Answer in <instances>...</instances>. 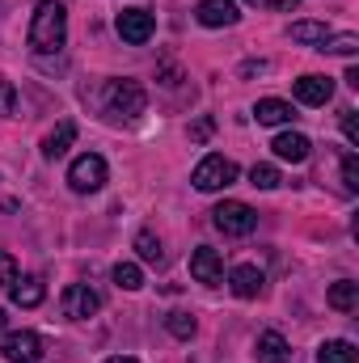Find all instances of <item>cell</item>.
<instances>
[{"label":"cell","instance_id":"obj_1","mask_svg":"<svg viewBox=\"0 0 359 363\" xmlns=\"http://www.w3.org/2000/svg\"><path fill=\"white\" fill-rule=\"evenodd\" d=\"M68 43V9L60 0H43L30 17V47L34 51H60Z\"/></svg>","mask_w":359,"mask_h":363},{"label":"cell","instance_id":"obj_2","mask_svg":"<svg viewBox=\"0 0 359 363\" xmlns=\"http://www.w3.org/2000/svg\"><path fill=\"white\" fill-rule=\"evenodd\" d=\"M237 161H228V157H220V152H211V157H203L199 165H194V190H203V194H211V190H224V186H233L237 182Z\"/></svg>","mask_w":359,"mask_h":363},{"label":"cell","instance_id":"obj_3","mask_svg":"<svg viewBox=\"0 0 359 363\" xmlns=\"http://www.w3.org/2000/svg\"><path fill=\"white\" fill-rule=\"evenodd\" d=\"M211 220H216V228H220L224 237H250V233L258 228V211H254L250 203H241V199H224V203L211 211Z\"/></svg>","mask_w":359,"mask_h":363},{"label":"cell","instance_id":"obj_4","mask_svg":"<svg viewBox=\"0 0 359 363\" xmlns=\"http://www.w3.org/2000/svg\"><path fill=\"white\" fill-rule=\"evenodd\" d=\"M106 106H110V114L140 118L144 106H148V93H144L140 81H110V85H106Z\"/></svg>","mask_w":359,"mask_h":363},{"label":"cell","instance_id":"obj_5","mask_svg":"<svg viewBox=\"0 0 359 363\" xmlns=\"http://www.w3.org/2000/svg\"><path fill=\"white\" fill-rule=\"evenodd\" d=\"M106 161L97 157V152H85V157H77L72 165H68V186L77 190V194H93V190H101L106 186Z\"/></svg>","mask_w":359,"mask_h":363},{"label":"cell","instance_id":"obj_6","mask_svg":"<svg viewBox=\"0 0 359 363\" xmlns=\"http://www.w3.org/2000/svg\"><path fill=\"white\" fill-rule=\"evenodd\" d=\"M114 30H118V38H123V43L144 47V43L153 38V30H157V17H153L148 9H123V13H118V21H114Z\"/></svg>","mask_w":359,"mask_h":363},{"label":"cell","instance_id":"obj_7","mask_svg":"<svg viewBox=\"0 0 359 363\" xmlns=\"http://www.w3.org/2000/svg\"><path fill=\"white\" fill-rule=\"evenodd\" d=\"M60 304H64V317H72V321H89L93 313L101 308V296L93 291L89 283H68L64 296H60Z\"/></svg>","mask_w":359,"mask_h":363},{"label":"cell","instance_id":"obj_8","mask_svg":"<svg viewBox=\"0 0 359 363\" xmlns=\"http://www.w3.org/2000/svg\"><path fill=\"white\" fill-rule=\"evenodd\" d=\"M0 351H4V359H9V363H38V359H43V338H38L34 330L4 334Z\"/></svg>","mask_w":359,"mask_h":363},{"label":"cell","instance_id":"obj_9","mask_svg":"<svg viewBox=\"0 0 359 363\" xmlns=\"http://www.w3.org/2000/svg\"><path fill=\"white\" fill-rule=\"evenodd\" d=\"M194 17H199V26H207V30H224V26H237V21H241L237 0H199Z\"/></svg>","mask_w":359,"mask_h":363},{"label":"cell","instance_id":"obj_10","mask_svg":"<svg viewBox=\"0 0 359 363\" xmlns=\"http://www.w3.org/2000/svg\"><path fill=\"white\" fill-rule=\"evenodd\" d=\"M190 274H194L199 283H207V287H220V283H224V258H220V250L199 245V250L190 254Z\"/></svg>","mask_w":359,"mask_h":363},{"label":"cell","instance_id":"obj_11","mask_svg":"<svg viewBox=\"0 0 359 363\" xmlns=\"http://www.w3.org/2000/svg\"><path fill=\"white\" fill-rule=\"evenodd\" d=\"M292 93H296V101H304V106H326V101L334 97V81L309 72V77H300V81L292 85Z\"/></svg>","mask_w":359,"mask_h":363},{"label":"cell","instance_id":"obj_12","mask_svg":"<svg viewBox=\"0 0 359 363\" xmlns=\"http://www.w3.org/2000/svg\"><path fill=\"white\" fill-rule=\"evenodd\" d=\"M228 287H233V296L254 300V296H263L267 279H263V271H258L254 262H241V267H233V274H228Z\"/></svg>","mask_w":359,"mask_h":363},{"label":"cell","instance_id":"obj_13","mask_svg":"<svg viewBox=\"0 0 359 363\" xmlns=\"http://www.w3.org/2000/svg\"><path fill=\"white\" fill-rule=\"evenodd\" d=\"M9 300L21 304V308H38V304L47 300V287H43V279H34V274H17V279L9 283Z\"/></svg>","mask_w":359,"mask_h":363},{"label":"cell","instance_id":"obj_14","mask_svg":"<svg viewBox=\"0 0 359 363\" xmlns=\"http://www.w3.org/2000/svg\"><path fill=\"white\" fill-rule=\"evenodd\" d=\"M275 157L279 161H292V165H300V161H309V152H313V144H309V135H300V131H283V135H275Z\"/></svg>","mask_w":359,"mask_h":363},{"label":"cell","instance_id":"obj_15","mask_svg":"<svg viewBox=\"0 0 359 363\" xmlns=\"http://www.w3.org/2000/svg\"><path fill=\"white\" fill-rule=\"evenodd\" d=\"M254 355H258V363H292V347L279 330H267V334H258Z\"/></svg>","mask_w":359,"mask_h":363},{"label":"cell","instance_id":"obj_16","mask_svg":"<svg viewBox=\"0 0 359 363\" xmlns=\"http://www.w3.org/2000/svg\"><path fill=\"white\" fill-rule=\"evenodd\" d=\"M254 118H258L263 127H283V123L296 118V110H292V101H283V97H263V101L254 106Z\"/></svg>","mask_w":359,"mask_h":363},{"label":"cell","instance_id":"obj_17","mask_svg":"<svg viewBox=\"0 0 359 363\" xmlns=\"http://www.w3.org/2000/svg\"><path fill=\"white\" fill-rule=\"evenodd\" d=\"M72 140H77V123H72V118H64V123L43 140V157H47V161H60V157L72 148Z\"/></svg>","mask_w":359,"mask_h":363},{"label":"cell","instance_id":"obj_18","mask_svg":"<svg viewBox=\"0 0 359 363\" xmlns=\"http://www.w3.org/2000/svg\"><path fill=\"white\" fill-rule=\"evenodd\" d=\"M287 38L300 43V47H321L330 38V26L326 21H292L287 26Z\"/></svg>","mask_w":359,"mask_h":363},{"label":"cell","instance_id":"obj_19","mask_svg":"<svg viewBox=\"0 0 359 363\" xmlns=\"http://www.w3.org/2000/svg\"><path fill=\"white\" fill-rule=\"evenodd\" d=\"M326 300H330V308H338V313H351L359 304V283H351V279H338L330 291H326Z\"/></svg>","mask_w":359,"mask_h":363},{"label":"cell","instance_id":"obj_20","mask_svg":"<svg viewBox=\"0 0 359 363\" xmlns=\"http://www.w3.org/2000/svg\"><path fill=\"white\" fill-rule=\"evenodd\" d=\"M317 363H359V351L347 342V338H330V342H321Z\"/></svg>","mask_w":359,"mask_h":363},{"label":"cell","instance_id":"obj_21","mask_svg":"<svg viewBox=\"0 0 359 363\" xmlns=\"http://www.w3.org/2000/svg\"><path fill=\"white\" fill-rule=\"evenodd\" d=\"M136 254H140V262H148V267H161V262H165V250H161L157 233H148V228L136 233Z\"/></svg>","mask_w":359,"mask_h":363},{"label":"cell","instance_id":"obj_22","mask_svg":"<svg viewBox=\"0 0 359 363\" xmlns=\"http://www.w3.org/2000/svg\"><path fill=\"white\" fill-rule=\"evenodd\" d=\"M110 279H114L123 291H140V287H144V271H140L136 262H118V267L110 271Z\"/></svg>","mask_w":359,"mask_h":363},{"label":"cell","instance_id":"obj_23","mask_svg":"<svg viewBox=\"0 0 359 363\" xmlns=\"http://www.w3.org/2000/svg\"><path fill=\"white\" fill-rule=\"evenodd\" d=\"M317 51H326V55H355V51H359V38H355V34H330Z\"/></svg>","mask_w":359,"mask_h":363},{"label":"cell","instance_id":"obj_24","mask_svg":"<svg viewBox=\"0 0 359 363\" xmlns=\"http://www.w3.org/2000/svg\"><path fill=\"white\" fill-rule=\"evenodd\" d=\"M165 330H170L174 338H182V342H186V338H194L199 321H194L190 313H170V317H165Z\"/></svg>","mask_w":359,"mask_h":363},{"label":"cell","instance_id":"obj_25","mask_svg":"<svg viewBox=\"0 0 359 363\" xmlns=\"http://www.w3.org/2000/svg\"><path fill=\"white\" fill-rule=\"evenodd\" d=\"M250 182H254L258 190H275L283 178H279V169H275V165H254V169H250Z\"/></svg>","mask_w":359,"mask_h":363},{"label":"cell","instance_id":"obj_26","mask_svg":"<svg viewBox=\"0 0 359 363\" xmlns=\"http://www.w3.org/2000/svg\"><path fill=\"white\" fill-rule=\"evenodd\" d=\"M343 186H347L351 194L359 190V157H355V152H347V157H343Z\"/></svg>","mask_w":359,"mask_h":363},{"label":"cell","instance_id":"obj_27","mask_svg":"<svg viewBox=\"0 0 359 363\" xmlns=\"http://www.w3.org/2000/svg\"><path fill=\"white\" fill-rule=\"evenodd\" d=\"M13 110H17V89H13V81L0 77V114H13Z\"/></svg>","mask_w":359,"mask_h":363},{"label":"cell","instance_id":"obj_28","mask_svg":"<svg viewBox=\"0 0 359 363\" xmlns=\"http://www.w3.org/2000/svg\"><path fill=\"white\" fill-rule=\"evenodd\" d=\"M343 135H347V144H351V148H359V118H355V110H343Z\"/></svg>","mask_w":359,"mask_h":363},{"label":"cell","instance_id":"obj_29","mask_svg":"<svg viewBox=\"0 0 359 363\" xmlns=\"http://www.w3.org/2000/svg\"><path fill=\"white\" fill-rule=\"evenodd\" d=\"M13 279H17V262H13V254L0 250V287H9Z\"/></svg>","mask_w":359,"mask_h":363},{"label":"cell","instance_id":"obj_30","mask_svg":"<svg viewBox=\"0 0 359 363\" xmlns=\"http://www.w3.org/2000/svg\"><path fill=\"white\" fill-rule=\"evenodd\" d=\"M211 127H216V123H211V118H199V123H194V127H190V140H194V144H203V140H207V135H211Z\"/></svg>","mask_w":359,"mask_h":363},{"label":"cell","instance_id":"obj_31","mask_svg":"<svg viewBox=\"0 0 359 363\" xmlns=\"http://www.w3.org/2000/svg\"><path fill=\"white\" fill-rule=\"evenodd\" d=\"M267 4H270V9H279V13H292L300 0H267Z\"/></svg>","mask_w":359,"mask_h":363},{"label":"cell","instance_id":"obj_32","mask_svg":"<svg viewBox=\"0 0 359 363\" xmlns=\"http://www.w3.org/2000/svg\"><path fill=\"white\" fill-rule=\"evenodd\" d=\"M347 85H351V89H359V68H355V64L347 68Z\"/></svg>","mask_w":359,"mask_h":363},{"label":"cell","instance_id":"obj_33","mask_svg":"<svg viewBox=\"0 0 359 363\" xmlns=\"http://www.w3.org/2000/svg\"><path fill=\"white\" fill-rule=\"evenodd\" d=\"M106 363H140V359H131V355H114V359H106Z\"/></svg>","mask_w":359,"mask_h":363},{"label":"cell","instance_id":"obj_34","mask_svg":"<svg viewBox=\"0 0 359 363\" xmlns=\"http://www.w3.org/2000/svg\"><path fill=\"white\" fill-rule=\"evenodd\" d=\"M4 330H9V313L0 308V334H4Z\"/></svg>","mask_w":359,"mask_h":363},{"label":"cell","instance_id":"obj_35","mask_svg":"<svg viewBox=\"0 0 359 363\" xmlns=\"http://www.w3.org/2000/svg\"><path fill=\"white\" fill-rule=\"evenodd\" d=\"M250 4H267V0H250Z\"/></svg>","mask_w":359,"mask_h":363}]
</instances>
